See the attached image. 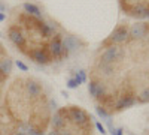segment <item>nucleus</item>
<instances>
[{"label": "nucleus", "instance_id": "7ed1b4c3", "mask_svg": "<svg viewBox=\"0 0 149 135\" xmlns=\"http://www.w3.org/2000/svg\"><path fill=\"white\" fill-rule=\"evenodd\" d=\"M79 84H81V83H79L76 78H74V80H70V81H69V87L73 89V87H76V86H79Z\"/></svg>", "mask_w": 149, "mask_h": 135}, {"label": "nucleus", "instance_id": "f257e3e1", "mask_svg": "<svg viewBox=\"0 0 149 135\" xmlns=\"http://www.w3.org/2000/svg\"><path fill=\"white\" fill-rule=\"evenodd\" d=\"M8 38L18 50L39 65H49L67 57L64 39L34 8L15 11L8 24Z\"/></svg>", "mask_w": 149, "mask_h": 135}, {"label": "nucleus", "instance_id": "423d86ee", "mask_svg": "<svg viewBox=\"0 0 149 135\" xmlns=\"http://www.w3.org/2000/svg\"><path fill=\"white\" fill-rule=\"evenodd\" d=\"M112 135H122V129H118V131H113Z\"/></svg>", "mask_w": 149, "mask_h": 135}, {"label": "nucleus", "instance_id": "39448f33", "mask_svg": "<svg viewBox=\"0 0 149 135\" xmlns=\"http://www.w3.org/2000/svg\"><path fill=\"white\" fill-rule=\"evenodd\" d=\"M95 126H97V129H98V131H100L102 134H104V129H103V126H102L100 123H95Z\"/></svg>", "mask_w": 149, "mask_h": 135}, {"label": "nucleus", "instance_id": "f03ea898", "mask_svg": "<svg viewBox=\"0 0 149 135\" xmlns=\"http://www.w3.org/2000/svg\"><path fill=\"white\" fill-rule=\"evenodd\" d=\"M119 8L125 15L137 20L149 18V0H118Z\"/></svg>", "mask_w": 149, "mask_h": 135}, {"label": "nucleus", "instance_id": "20e7f679", "mask_svg": "<svg viewBox=\"0 0 149 135\" xmlns=\"http://www.w3.org/2000/svg\"><path fill=\"white\" fill-rule=\"evenodd\" d=\"M17 66H18V68H19L21 71H27V66L24 65L22 62H17Z\"/></svg>", "mask_w": 149, "mask_h": 135}]
</instances>
